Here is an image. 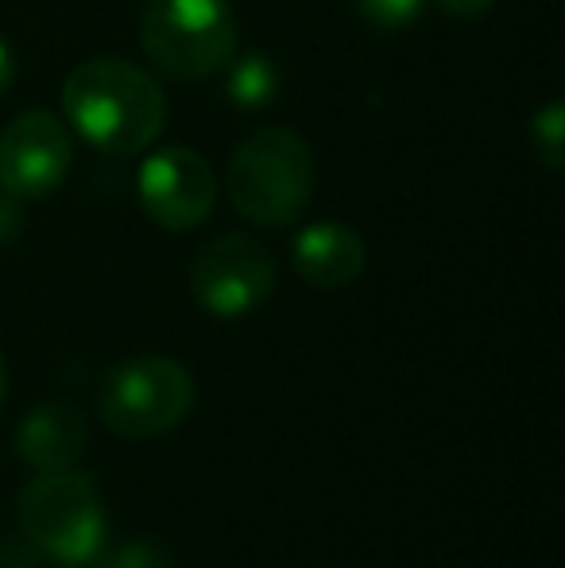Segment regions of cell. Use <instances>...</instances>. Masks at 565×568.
Instances as JSON below:
<instances>
[{"label":"cell","mask_w":565,"mask_h":568,"mask_svg":"<svg viewBox=\"0 0 565 568\" xmlns=\"http://www.w3.org/2000/svg\"><path fill=\"white\" fill-rule=\"evenodd\" d=\"M62 109L70 128L105 155H140L167 124L159 82L124 59H90L70 70Z\"/></svg>","instance_id":"obj_1"},{"label":"cell","mask_w":565,"mask_h":568,"mask_svg":"<svg viewBox=\"0 0 565 568\" xmlns=\"http://www.w3.org/2000/svg\"><path fill=\"white\" fill-rule=\"evenodd\" d=\"M317 163L294 128H260L229 159L225 190L233 210L260 229L294 225L310 210Z\"/></svg>","instance_id":"obj_2"},{"label":"cell","mask_w":565,"mask_h":568,"mask_svg":"<svg viewBox=\"0 0 565 568\" xmlns=\"http://www.w3.org/2000/svg\"><path fill=\"white\" fill-rule=\"evenodd\" d=\"M16 518L28 546L59 568H98L109 549L105 499L78 468L36 471V479L20 491Z\"/></svg>","instance_id":"obj_3"},{"label":"cell","mask_w":565,"mask_h":568,"mask_svg":"<svg viewBox=\"0 0 565 568\" xmlns=\"http://www.w3.org/2000/svg\"><path fill=\"white\" fill-rule=\"evenodd\" d=\"M140 43L171 82H202L236 54V16L229 0H143Z\"/></svg>","instance_id":"obj_4"},{"label":"cell","mask_w":565,"mask_h":568,"mask_svg":"<svg viewBox=\"0 0 565 568\" xmlns=\"http://www.w3.org/2000/svg\"><path fill=\"white\" fill-rule=\"evenodd\" d=\"M194 375L186 364L174 356H132L101 379L98 414L117 437L151 442L179 429L194 410Z\"/></svg>","instance_id":"obj_5"},{"label":"cell","mask_w":565,"mask_h":568,"mask_svg":"<svg viewBox=\"0 0 565 568\" xmlns=\"http://www.w3.org/2000/svg\"><path fill=\"white\" fill-rule=\"evenodd\" d=\"M275 291V260L252 236L229 232L202 244L190 260V294L210 317H244Z\"/></svg>","instance_id":"obj_6"},{"label":"cell","mask_w":565,"mask_h":568,"mask_svg":"<svg viewBox=\"0 0 565 568\" xmlns=\"http://www.w3.org/2000/svg\"><path fill=\"white\" fill-rule=\"evenodd\" d=\"M140 205L159 229L190 232L213 217L218 174L210 159L194 148H159L140 163L137 174Z\"/></svg>","instance_id":"obj_7"},{"label":"cell","mask_w":565,"mask_h":568,"mask_svg":"<svg viewBox=\"0 0 565 568\" xmlns=\"http://www.w3.org/2000/svg\"><path fill=\"white\" fill-rule=\"evenodd\" d=\"M74 166L70 128L47 109H28L0 132V190L20 202L51 197Z\"/></svg>","instance_id":"obj_8"},{"label":"cell","mask_w":565,"mask_h":568,"mask_svg":"<svg viewBox=\"0 0 565 568\" xmlns=\"http://www.w3.org/2000/svg\"><path fill=\"white\" fill-rule=\"evenodd\" d=\"M291 263L299 278L314 291H345L364 275V240L356 229L341 225V221H317L306 225L291 244Z\"/></svg>","instance_id":"obj_9"},{"label":"cell","mask_w":565,"mask_h":568,"mask_svg":"<svg viewBox=\"0 0 565 568\" xmlns=\"http://www.w3.org/2000/svg\"><path fill=\"white\" fill-rule=\"evenodd\" d=\"M85 445H90V422L78 406H36L16 426V456L36 471L74 468Z\"/></svg>","instance_id":"obj_10"},{"label":"cell","mask_w":565,"mask_h":568,"mask_svg":"<svg viewBox=\"0 0 565 568\" xmlns=\"http://www.w3.org/2000/svg\"><path fill=\"white\" fill-rule=\"evenodd\" d=\"M280 85H283V78L268 54H241V59L233 54V59L225 62V85H221V90H225V98L233 101L236 109H244V113L275 105Z\"/></svg>","instance_id":"obj_11"},{"label":"cell","mask_w":565,"mask_h":568,"mask_svg":"<svg viewBox=\"0 0 565 568\" xmlns=\"http://www.w3.org/2000/svg\"><path fill=\"white\" fill-rule=\"evenodd\" d=\"M531 151L546 171H562V155H565V105L551 101L531 116Z\"/></svg>","instance_id":"obj_12"},{"label":"cell","mask_w":565,"mask_h":568,"mask_svg":"<svg viewBox=\"0 0 565 568\" xmlns=\"http://www.w3.org/2000/svg\"><path fill=\"white\" fill-rule=\"evenodd\" d=\"M98 568H171V554L163 549V541L132 538L117 549H105Z\"/></svg>","instance_id":"obj_13"},{"label":"cell","mask_w":565,"mask_h":568,"mask_svg":"<svg viewBox=\"0 0 565 568\" xmlns=\"http://www.w3.org/2000/svg\"><path fill=\"white\" fill-rule=\"evenodd\" d=\"M356 12L380 31H403L423 16L426 0H353Z\"/></svg>","instance_id":"obj_14"},{"label":"cell","mask_w":565,"mask_h":568,"mask_svg":"<svg viewBox=\"0 0 565 568\" xmlns=\"http://www.w3.org/2000/svg\"><path fill=\"white\" fill-rule=\"evenodd\" d=\"M23 232V202L0 190V244H12Z\"/></svg>","instance_id":"obj_15"},{"label":"cell","mask_w":565,"mask_h":568,"mask_svg":"<svg viewBox=\"0 0 565 568\" xmlns=\"http://www.w3.org/2000/svg\"><path fill=\"white\" fill-rule=\"evenodd\" d=\"M434 4L442 8L445 16H453V20H476V16L492 12L496 0H434Z\"/></svg>","instance_id":"obj_16"},{"label":"cell","mask_w":565,"mask_h":568,"mask_svg":"<svg viewBox=\"0 0 565 568\" xmlns=\"http://www.w3.org/2000/svg\"><path fill=\"white\" fill-rule=\"evenodd\" d=\"M12 85H16V54H12V47L0 39V98H4Z\"/></svg>","instance_id":"obj_17"},{"label":"cell","mask_w":565,"mask_h":568,"mask_svg":"<svg viewBox=\"0 0 565 568\" xmlns=\"http://www.w3.org/2000/svg\"><path fill=\"white\" fill-rule=\"evenodd\" d=\"M4 395H8V367H4V356H0V406H4Z\"/></svg>","instance_id":"obj_18"},{"label":"cell","mask_w":565,"mask_h":568,"mask_svg":"<svg viewBox=\"0 0 565 568\" xmlns=\"http://www.w3.org/2000/svg\"><path fill=\"white\" fill-rule=\"evenodd\" d=\"M0 568H36V565L28 557H8V561H0Z\"/></svg>","instance_id":"obj_19"}]
</instances>
